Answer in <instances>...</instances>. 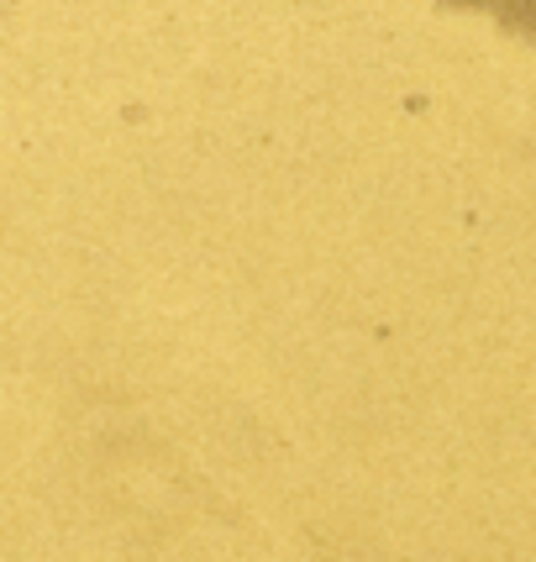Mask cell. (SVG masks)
I'll list each match as a JSON object with an SVG mask.
<instances>
[{
  "label": "cell",
  "instance_id": "obj_1",
  "mask_svg": "<svg viewBox=\"0 0 536 562\" xmlns=\"http://www.w3.org/2000/svg\"><path fill=\"white\" fill-rule=\"evenodd\" d=\"M447 5H458V11H479V16H494L505 32L536 43V0H447Z\"/></svg>",
  "mask_w": 536,
  "mask_h": 562
}]
</instances>
